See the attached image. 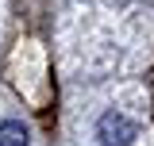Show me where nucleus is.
<instances>
[{
    "label": "nucleus",
    "mask_w": 154,
    "mask_h": 146,
    "mask_svg": "<svg viewBox=\"0 0 154 146\" xmlns=\"http://www.w3.org/2000/svg\"><path fill=\"white\" fill-rule=\"evenodd\" d=\"M96 138H100V146H131L135 142V123L127 115H119V111H108L96 123Z\"/></svg>",
    "instance_id": "nucleus-1"
},
{
    "label": "nucleus",
    "mask_w": 154,
    "mask_h": 146,
    "mask_svg": "<svg viewBox=\"0 0 154 146\" xmlns=\"http://www.w3.org/2000/svg\"><path fill=\"white\" fill-rule=\"evenodd\" d=\"M27 127L19 123V119H12V123H0V146H27Z\"/></svg>",
    "instance_id": "nucleus-2"
}]
</instances>
